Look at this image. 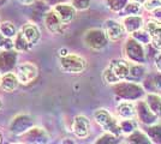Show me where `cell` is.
Returning <instances> with one entry per match:
<instances>
[{
	"label": "cell",
	"mask_w": 161,
	"mask_h": 144,
	"mask_svg": "<svg viewBox=\"0 0 161 144\" xmlns=\"http://www.w3.org/2000/svg\"><path fill=\"white\" fill-rule=\"evenodd\" d=\"M120 129H121V132L123 133H126V135H130V133H132L135 131L137 130V123L132 118H125V119H123L120 123Z\"/></svg>",
	"instance_id": "obj_25"
},
{
	"label": "cell",
	"mask_w": 161,
	"mask_h": 144,
	"mask_svg": "<svg viewBox=\"0 0 161 144\" xmlns=\"http://www.w3.org/2000/svg\"><path fill=\"white\" fill-rule=\"evenodd\" d=\"M142 7H141V3H137V1H134V3H128V5L124 7V13L129 14V16H132V14H138L141 12Z\"/></svg>",
	"instance_id": "obj_30"
},
{
	"label": "cell",
	"mask_w": 161,
	"mask_h": 144,
	"mask_svg": "<svg viewBox=\"0 0 161 144\" xmlns=\"http://www.w3.org/2000/svg\"><path fill=\"white\" fill-rule=\"evenodd\" d=\"M0 33L5 37L12 39L17 35V29L11 22H3V23H0Z\"/></svg>",
	"instance_id": "obj_26"
},
{
	"label": "cell",
	"mask_w": 161,
	"mask_h": 144,
	"mask_svg": "<svg viewBox=\"0 0 161 144\" xmlns=\"http://www.w3.org/2000/svg\"><path fill=\"white\" fill-rule=\"evenodd\" d=\"M92 0H72V5L76 10H87L90 6Z\"/></svg>",
	"instance_id": "obj_34"
},
{
	"label": "cell",
	"mask_w": 161,
	"mask_h": 144,
	"mask_svg": "<svg viewBox=\"0 0 161 144\" xmlns=\"http://www.w3.org/2000/svg\"><path fill=\"white\" fill-rule=\"evenodd\" d=\"M94 119L106 132L113 133L115 136H120L123 133L119 123L111 115V113L108 110L103 109V108L97 109L94 113Z\"/></svg>",
	"instance_id": "obj_2"
},
{
	"label": "cell",
	"mask_w": 161,
	"mask_h": 144,
	"mask_svg": "<svg viewBox=\"0 0 161 144\" xmlns=\"http://www.w3.org/2000/svg\"><path fill=\"white\" fill-rule=\"evenodd\" d=\"M128 142L129 143H137V144H148L152 143V139L149 136H147L146 133H143L141 131L136 130L135 132L130 133V136L128 137Z\"/></svg>",
	"instance_id": "obj_23"
},
{
	"label": "cell",
	"mask_w": 161,
	"mask_h": 144,
	"mask_svg": "<svg viewBox=\"0 0 161 144\" xmlns=\"http://www.w3.org/2000/svg\"><path fill=\"white\" fill-rule=\"evenodd\" d=\"M148 135L150 139H153L156 143H160L161 142V126L160 125H156V126H152L148 129Z\"/></svg>",
	"instance_id": "obj_31"
},
{
	"label": "cell",
	"mask_w": 161,
	"mask_h": 144,
	"mask_svg": "<svg viewBox=\"0 0 161 144\" xmlns=\"http://www.w3.org/2000/svg\"><path fill=\"white\" fill-rule=\"evenodd\" d=\"M153 16H154V18L156 21L161 22V7H159V8H156V10L153 11Z\"/></svg>",
	"instance_id": "obj_37"
},
{
	"label": "cell",
	"mask_w": 161,
	"mask_h": 144,
	"mask_svg": "<svg viewBox=\"0 0 161 144\" xmlns=\"http://www.w3.org/2000/svg\"><path fill=\"white\" fill-rule=\"evenodd\" d=\"M129 0H106L107 7L113 12H120L128 5Z\"/></svg>",
	"instance_id": "obj_27"
},
{
	"label": "cell",
	"mask_w": 161,
	"mask_h": 144,
	"mask_svg": "<svg viewBox=\"0 0 161 144\" xmlns=\"http://www.w3.org/2000/svg\"><path fill=\"white\" fill-rule=\"evenodd\" d=\"M69 54V52H67L66 48H63V49H59V55L60 56H65V55Z\"/></svg>",
	"instance_id": "obj_39"
},
{
	"label": "cell",
	"mask_w": 161,
	"mask_h": 144,
	"mask_svg": "<svg viewBox=\"0 0 161 144\" xmlns=\"http://www.w3.org/2000/svg\"><path fill=\"white\" fill-rule=\"evenodd\" d=\"M134 1H137V3H146V0H134Z\"/></svg>",
	"instance_id": "obj_41"
},
{
	"label": "cell",
	"mask_w": 161,
	"mask_h": 144,
	"mask_svg": "<svg viewBox=\"0 0 161 144\" xmlns=\"http://www.w3.org/2000/svg\"><path fill=\"white\" fill-rule=\"evenodd\" d=\"M148 88L152 89L153 91H158L161 93V73H156V75L150 76V78L147 79Z\"/></svg>",
	"instance_id": "obj_28"
},
{
	"label": "cell",
	"mask_w": 161,
	"mask_h": 144,
	"mask_svg": "<svg viewBox=\"0 0 161 144\" xmlns=\"http://www.w3.org/2000/svg\"><path fill=\"white\" fill-rule=\"evenodd\" d=\"M33 127V119L29 115H18L11 124V131L16 135H23Z\"/></svg>",
	"instance_id": "obj_11"
},
{
	"label": "cell",
	"mask_w": 161,
	"mask_h": 144,
	"mask_svg": "<svg viewBox=\"0 0 161 144\" xmlns=\"http://www.w3.org/2000/svg\"><path fill=\"white\" fill-rule=\"evenodd\" d=\"M155 66H156V69H158V71H160L161 72V53H159V54L155 56Z\"/></svg>",
	"instance_id": "obj_36"
},
{
	"label": "cell",
	"mask_w": 161,
	"mask_h": 144,
	"mask_svg": "<svg viewBox=\"0 0 161 144\" xmlns=\"http://www.w3.org/2000/svg\"><path fill=\"white\" fill-rule=\"evenodd\" d=\"M146 75V67L142 64L134 62L130 65V72L128 76V81L131 82H140Z\"/></svg>",
	"instance_id": "obj_20"
},
{
	"label": "cell",
	"mask_w": 161,
	"mask_h": 144,
	"mask_svg": "<svg viewBox=\"0 0 161 144\" xmlns=\"http://www.w3.org/2000/svg\"><path fill=\"white\" fill-rule=\"evenodd\" d=\"M5 39H6V37H5L4 35L0 33V47H3V45H4V41H5Z\"/></svg>",
	"instance_id": "obj_40"
},
{
	"label": "cell",
	"mask_w": 161,
	"mask_h": 144,
	"mask_svg": "<svg viewBox=\"0 0 161 144\" xmlns=\"http://www.w3.org/2000/svg\"><path fill=\"white\" fill-rule=\"evenodd\" d=\"M124 28L128 33H135L137 30L142 29L143 27V19H142L141 16H137V14H132V16H129L126 17L124 22Z\"/></svg>",
	"instance_id": "obj_19"
},
{
	"label": "cell",
	"mask_w": 161,
	"mask_h": 144,
	"mask_svg": "<svg viewBox=\"0 0 161 144\" xmlns=\"http://www.w3.org/2000/svg\"><path fill=\"white\" fill-rule=\"evenodd\" d=\"M0 143H1V135H0Z\"/></svg>",
	"instance_id": "obj_42"
},
{
	"label": "cell",
	"mask_w": 161,
	"mask_h": 144,
	"mask_svg": "<svg viewBox=\"0 0 161 144\" xmlns=\"http://www.w3.org/2000/svg\"><path fill=\"white\" fill-rule=\"evenodd\" d=\"M136 110L140 121L146 125H153L158 120V115L155 114L153 110L149 108L148 103L146 101H140L136 104Z\"/></svg>",
	"instance_id": "obj_9"
},
{
	"label": "cell",
	"mask_w": 161,
	"mask_h": 144,
	"mask_svg": "<svg viewBox=\"0 0 161 144\" xmlns=\"http://www.w3.org/2000/svg\"><path fill=\"white\" fill-rule=\"evenodd\" d=\"M19 4L24 5V6H29V5H33L36 0H17Z\"/></svg>",
	"instance_id": "obj_38"
},
{
	"label": "cell",
	"mask_w": 161,
	"mask_h": 144,
	"mask_svg": "<svg viewBox=\"0 0 161 144\" xmlns=\"http://www.w3.org/2000/svg\"><path fill=\"white\" fill-rule=\"evenodd\" d=\"M52 10L59 17V19L63 22L64 25L71 23L76 17V8L74 7L72 4L71 5H69V4H57V5H54Z\"/></svg>",
	"instance_id": "obj_7"
},
{
	"label": "cell",
	"mask_w": 161,
	"mask_h": 144,
	"mask_svg": "<svg viewBox=\"0 0 161 144\" xmlns=\"http://www.w3.org/2000/svg\"><path fill=\"white\" fill-rule=\"evenodd\" d=\"M105 31L107 34L108 39L114 42L123 39V36L126 33L124 24H120L119 22L113 21V19H108L105 22Z\"/></svg>",
	"instance_id": "obj_8"
},
{
	"label": "cell",
	"mask_w": 161,
	"mask_h": 144,
	"mask_svg": "<svg viewBox=\"0 0 161 144\" xmlns=\"http://www.w3.org/2000/svg\"><path fill=\"white\" fill-rule=\"evenodd\" d=\"M144 29L152 36V45L154 48L161 51V22L149 21L144 25Z\"/></svg>",
	"instance_id": "obj_12"
},
{
	"label": "cell",
	"mask_w": 161,
	"mask_h": 144,
	"mask_svg": "<svg viewBox=\"0 0 161 144\" xmlns=\"http://www.w3.org/2000/svg\"><path fill=\"white\" fill-rule=\"evenodd\" d=\"M108 67L113 71V73L119 78V81L128 79L129 72H130V64L126 62L125 60L113 59L112 61L109 62V66Z\"/></svg>",
	"instance_id": "obj_15"
},
{
	"label": "cell",
	"mask_w": 161,
	"mask_h": 144,
	"mask_svg": "<svg viewBox=\"0 0 161 144\" xmlns=\"http://www.w3.org/2000/svg\"><path fill=\"white\" fill-rule=\"evenodd\" d=\"M14 49L17 51V52H27L29 51L31 46L28 43V41L25 40V37L23 36L22 34V31L20 33H17V35L14 36Z\"/></svg>",
	"instance_id": "obj_24"
},
{
	"label": "cell",
	"mask_w": 161,
	"mask_h": 144,
	"mask_svg": "<svg viewBox=\"0 0 161 144\" xmlns=\"http://www.w3.org/2000/svg\"><path fill=\"white\" fill-rule=\"evenodd\" d=\"M146 102L148 103L149 108L153 110L158 117H161V95L150 93L146 96Z\"/></svg>",
	"instance_id": "obj_22"
},
{
	"label": "cell",
	"mask_w": 161,
	"mask_h": 144,
	"mask_svg": "<svg viewBox=\"0 0 161 144\" xmlns=\"http://www.w3.org/2000/svg\"><path fill=\"white\" fill-rule=\"evenodd\" d=\"M114 94L126 101H134L138 100L144 95V89L140 84H136L135 82L128 81V82L117 83L114 84Z\"/></svg>",
	"instance_id": "obj_1"
},
{
	"label": "cell",
	"mask_w": 161,
	"mask_h": 144,
	"mask_svg": "<svg viewBox=\"0 0 161 144\" xmlns=\"http://www.w3.org/2000/svg\"><path fill=\"white\" fill-rule=\"evenodd\" d=\"M144 7L148 11H154L156 8L161 7V0H146Z\"/></svg>",
	"instance_id": "obj_35"
},
{
	"label": "cell",
	"mask_w": 161,
	"mask_h": 144,
	"mask_svg": "<svg viewBox=\"0 0 161 144\" xmlns=\"http://www.w3.org/2000/svg\"><path fill=\"white\" fill-rule=\"evenodd\" d=\"M0 79H1V77H0Z\"/></svg>",
	"instance_id": "obj_44"
},
{
	"label": "cell",
	"mask_w": 161,
	"mask_h": 144,
	"mask_svg": "<svg viewBox=\"0 0 161 144\" xmlns=\"http://www.w3.org/2000/svg\"><path fill=\"white\" fill-rule=\"evenodd\" d=\"M24 137L27 138V142L30 143H46L48 141L47 133L39 127H31L30 130H28Z\"/></svg>",
	"instance_id": "obj_18"
},
{
	"label": "cell",
	"mask_w": 161,
	"mask_h": 144,
	"mask_svg": "<svg viewBox=\"0 0 161 144\" xmlns=\"http://www.w3.org/2000/svg\"><path fill=\"white\" fill-rule=\"evenodd\" d=\"M125 55L129 60L137 64H143L146 61V53L141 42H138L134 37H130L125 43Z\"/></svg>",
	"instance_id": "obj_5"
},
{
	"label": "cell",
	"mask_w": 161,
	"mask_h": 144,
	"mask_svg": "<svg viewBox=\"0 0 161 144\" xmlns=\"http://www.w3.org/2000/svg\"><path fill=\"white\" fill-rule=\"evenodd\" d=\"M117 113L119 114V117L125 119V118H134L137 114L136 106L131 102H121L117 107Z\"/></svg>",
	"instance_id": "obj_21"
},
{
	"label": "cell",
	"mask_w": 161,
	"mask_h": 144,
	"mask_svg": "<svg viewBox=\"0 0 161 144\" xmlns=\"http://www.w3.org/2000/svg\"><path fill=\"white\" fill-rule=\"evenodd\" d=\"M102 77H103V81H105L106 83H108V84H117V83L120 82L119 78L114 75L113 71L109 69V67H107V69L103 71Z\"/></svg>",
	"instance_id": "obj_32"
},
{
	"label": "cell",
	"mask_w": 161,
	"mask_h": 144,
	"mask_svg": "<svg viewBox=\"0 0 161 144\" xmlns=\"http://www.w3.org/2000/svg\"><path fill=\"white\" fill-rule=\"evenodd\" d=\"M117 137H118V136H115V135H113V133L107 132V133H105L103 136H101V137L96 141V143H109V144L117 143V142H118Z\"/></svg>",
	"instance_id": "obj_33"
},
{
	"label": "cell",
	"mask_w": 161,
	"mask_h": 144,
	"mask_svg": "<svg viewBox=\"0 0 161 144\" xmlns=\"http://www.w3.org/2000/svg\"><path fill=\"white\" fill-rule=\"evenodd\" d=\"M0 108H1V101H0Z\"/></svg>",
	"instance_id": "obj_43"
},
{
	"label": "cell",
	"mask_w": 161,
	"mask_h": 144,
	"mask_svg": "<svg viewBox=\"0 0 161 144\" xmlns=\"http://www.w3.org/2000/svg\"><path fill=\"white\" fill-rule=\"evenodd\" d=\"M60 69L66 73H82L87 69V61L84 58L77 54H67L60 56Z\"/></svg>",
	"instance_id": "obj_4"
},
{
	"label": "cell",
	"mask_w": 161,
	"mask_h": 144,
	"mask_svg": "<svg viewBox=\"0 0 161 144\" xmlns=\"http://www.w3.org/2000/svg\"><path fill=\"white\" fill-rule=\"evenodd\" d=\"M72 131L76 135V137L84 139L89 136L90 132V121L87 117L84 115H77L74 119V124H72Z\"/></svg>",
	"instance_id": "obj_10"
},
{
	"label": "cell",
	"mask_w": 161,
	"mask_h": 144,
	"mask_svg": "<svg viewBox=\"0 0 161 144\" xmlns=\"http://www.w3.org/2000/svg\"><path fill=\"white\" fill-rule=\"evenodd\" d=\"M22 34H23V36L25 37V40L31 47L35 46L40 40V30L35 24H31V23H28L23 27Z\"/></svg>",
	"instance_id": "obj_17"
},
{
	"label": "cell",
	"mask_w": 161,
	"mask_h": 144,
	"mask_svg": "<svg viewBox=\"0 0 161 144\" xmlns=\"http://www.w3.org/2000/svg\"><path fill=\"white\" fill-rule=\"evenodd\" d=\"M108 36L105 30L101 29H90L88 30L83 41L86 43V46L93 51H101L108 45Z\"/></svg>",
	"instance_id": "obj_3"
},
{
	"label": "cell",
	"mask_w": 161,
	"mask_h": 144,
	"mask_svg": "<svg viewBox=\"0 0 161 144\" xmlns=\"http://www.w3.org/2000/svg\"><path fill=\"white\" fill-rule=\"evenodd\" d=\"M132 37L136 39L138 42H141L142 45H147L149 42H152V36H150V34L148 33L146 29H144V30H141V29H140V30L132 33Z\"/></svg>",
	"instance_id": "obj_29"
},
{
	"label": "cell",
	"mask_w": 161,
	"mask_h": 144,
	"mask_svg": "<svg viewBox=\"0 0 161 144\" xmlns=\"http://www.w3.org/2000/svg\"><path fill=\"white\" fill-rule=\"evenodd\" d=\"M17 61V51H4L0 54V71L1 72H10L14 67Z\"/></svg>",
	"instance_id": "obj_13"
},
{
	"label": "cell",
	"mask_w": 161,
	"mask_h": 144,
	"mask_svg": "<svg viewBox=\"0 0 161 144\" xmlns=\"http://www.w3.org/2000/svg\"><path fill=\"white\" fill-rule=\"evenodd\" d=\"M19 79L16 73L12 72H6L5 75L1 77L0 79V87L4 91L7 93H12L14 90H17L18 85H19Z\"/></svg>",
	"instance_id": "obj_16"
},
{
	"label": "cell",
	"mask_w": 161,
	"mask_h": 144,
	"mask_svg": "<svg viewBox=\"0 0 161 144\" xmlns=\"http://www.w3.org/2000/svg\"><path fill=\"white\" fill-rule=\"evenodd\" d=\"M43 23H45V27L47 29L49 33L52 34H59L63 30V22L59 19V17L55 14L53 10L51 12H47L45 14V18H43Z\"/></svg>",
	"instance_id": "obj_14"
},
{
	"label": "cell",
	"mask_w": 161,
	"mask_h": 144,
	"mask_svg": "<svg viewBox=\"0 0 161 144\" xmlns=\"http://www.w3.org/2000/svg\"><path fill=\"white\" fill-rule=\"evenodd\" d=\"M16 75L22 84H29L37 77V67L31 62H25L18 66Z\"/></svg>",
	"instance_id": "obj_6"
}]
</instances>
